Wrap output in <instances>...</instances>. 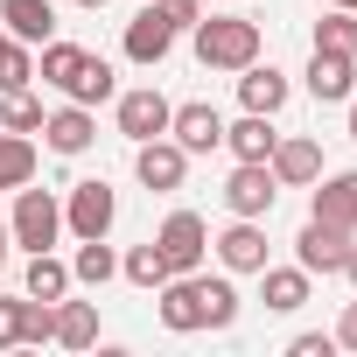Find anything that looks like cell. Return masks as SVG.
Here are the masks:
<instances>
[{
	"mask_svg": "<svg viewBox=\"0 0 357 357\" xmlns=\"http://www.w3.org/2000/svg\"><path fill=\"white\" fill-rule=\"evenodd\" d=\"M252 56H259V22H245V15L197 22V63L204 70H245Z\"/></svg>",
	"mask_w": 357,
	"mask_h": 357,
	"instance_id": "obj_1",
	"label": "cell"
},
{
	"mask_svg": "<svg viewBox=\"0 0 357 357\" xmlns=\"http://www.w3.org/2000/svg\"><path fill=\"white\" fill-rule=\"evenodd\" d=\"M8 238H15V245H29V252H50V245L63 238V204H56L50 190L22 183V190H15V218H8Z\"/></svg>",
	"mask_w": 357,
	"mask_h": 357,
	"instance_id": "obj_2",
	"label": "cell"
},
{
	"mask_svg": "<svg viewBox=\"0 0 357 357\" xmlns=\"http://www.w3.org/2000/svg\"><path fill=\"white\" fill-rule=\"evenodd\" d=\"M112 218H119V197H112L105 175L70 183V204H63V231L70 238H112Z\"/></svg>",
	"mask_w": 357,
	"mask_h": 357,
	"instance_id": "obj_3",
	"label": "cell"
},
{
	"mask_svg": "<svg viewBox=\"0 0 357 357\" xmlns=\"http://www.w3.org/2000/svg\"><path fill=\"white\" fill-rule=\"evenodd\" d=\"M154 245H161L168 273H197V266L211 259V225H204L197 211H168V225L154 231Z\"/></svg>",
	"mask_w": 357,
	"mask_h": 357,
	"instance_id": "obj_4",
	"label": "cell"
},
{
	"mask_svg": "<svg viewBox=\"0 0 357 357\" xmlns=\"http://www.w3.org/2000/svg\"><path fill=\"white\" fill-rule=\"evenodd\" d=\"M154 294H161V301H154L161 329H175V336H197V329H204V273H168Z\"/></svg>",
	"mask_w": 357,
	"mask_h": 357,
	"instance_id": "obj_5",
	"label": "cell"
},
{
	"mask_svg": "<svg viewBox=\"0 0 357 357\" xmlns=\"http://www.w3.org/2000/svg\"><path fill=\"white\" fill-rule=\"evenodd\" d=\"M350 238H357V231L308 218V225H301V238H294V266H301V273H343V259H350Z\"/></svg>",
	"mask_w": 357,
	"mask_h": 357,
	"instance_id": "obj_6",
	"label": "cell"
},
{
	"mask_svg": "<svg viewBox=\"0 0 357 357\" xmlns=\"http://www.w3.org/2000/svg\"><path fill=\"white\" fill-rule=\"evenodd\" d=\"M273 197H280V183H273L266 161H238V168L225 175V211H231V218H266Z\"/></svg>",
	"mask_w": 357,
	"mask_h": 357,
	"instance_id": "obj_7",
	"label": "cell"
},
{
	"mask_svg": "<svg viewBox=\"0 0 357 357\" xmlns=\"http://www.w3.org/2000/svg\"><path fill=\"white\" fill-rule=\"evenodd\" d=\"M133 175H140V190H154V197H168V190H183V175H190V154L175 147V140H140L133 147Z\"/></svg>",
	"mask_w": 357,
	"mask_h": 357,
	"instance_id": "obj_8",
	"label": "cell"
},
{
	"mask_svg": "<svg viewBox=\"0 0 357 357\" xmlns=\"http://www.w3.org/2000/svg\"><path fill=\"white\" fill-rule=\"evenodd\" d=\"M168 140L183 147V154H211V147H225V112L204 105V98L175 105V112H168Z\"/></svg>",
	"mask_w": 357,
	"mask_h": 357,
	"instance_id": "obj_9",
	"label": "cell"
},
{
	"mask_svg": "<svg viewBox=\"0 0 357 357\" xmlns=\"http://www.w3.org/2000/svg\"><path fill=\"white\" fill-rule=\"evenodd\" d=\"M112 112H119V133H126V140L140 147V140L168 133V112H175V105H168V98L154 91V84H140V91H119V105H112Z\"/></svg>",
	"mask_w": 357,
	"mask_h": 357,
	"instance_id": "obj_10",
	"label": "cell"
},
{
	"mask_svg": "<svg viewBox=\"0 0 357 357\" xmlns=\"http://www.w3.org/2000/svg\"><path fill=\"white\" fill-rule=\"evenodd\" d=\"M126 63H140V70H154L168 50H175V29H168V15H154V8H140L133 22H126Z\"/></svg>",
	"mask_w": 357,
	"mask_h": 357,
	"instance_id": "obj_11",
	"label": "cell"
},
{
	"mask_svg": "<svg viewBox=\"0 0 357 357\" xmlns=\"http://www.w3.org/2000/svg\"><path fill=\"white\" fill-rule=\"evenodd\" d=\"M287 98H294L287 70H273V63H259V56H252V63L238 70V105H245V112H266V119H273V112H280Z\"/></svg>",
	"mask_w": 357,
	"mask_h": 357,
	"instance_id": "obj_12",
	"label": "cell"
},
{
	"mask_svg": "<svg viewBox=\"0 0 357 357\" xmlns=\"http://www.w3.org/2000/svg\"><path fill=\"white\" fill-rule=\"evenodd\" d=\"M98 140V119H91V105H63V112H43V147L50 154H84Z\"/></svg>",
	"mask_w": 357,
	"mask_h": 357,
	"instance_id": "obj_13",
	"label": "cell"
},
{
	"mask_svg": "<svg viewBox=\"0 0 357 357\" xmlns=\"http://www.w3.org/2000/svg\"><path fill=\"white\" fill-rule=\"evenodd\" d=\"M266 168H273V183H280V190H308L315 175H322V147L301 140V133H294V140H273Z\"/></svg>",
	"mask_w": 357,
	"mask_h": 357,
	"instance_id": "obj_14",
	"label": "cell"
},
{
	"mask_svg": "<svg viewBox=\"0 0 357 357\" xmlns=\"http://www.w3.org/2000/svg\"><path fill=\"white\" fill-rule=\"evenodd\" d=\"M211 245H218L225 273H259V266H266V231H259V218H238V225L218 231Z\"/></svg>",
	"mask_w": 357,
	"mask_h": 357,
	"instance_id": "obj_15",
	"label": "cell"
},
{
	"mask_svg": "<svg viewBox=\"0 0 357 357\" xmlns=\"http://www.w3.org/2000/svg\"><path fill=\"white\" fill-rule=\"evenodd\" d=\"M308 91H315L322 105H343V98L357 91V56H336V50H315V56H308Z\"/></svg>",
	"mask_w": 357,
	"mask_h": 357,
	"instance_id": "obj_16",
	"label": "cell"
},
{
	"mask_svg": "<svg viewBox=\"0 0 357 357\" xmlns=\"http://www.w3.org/2000/svg\"><path fill=\"white\" fill-rule=\"evenodd\" d=\"M315 211L308 218H322V225H343V231H357V168H343V175H315Z\"/></svg>",
	"mask_w": 357,
	"mask_h": 357,
	"instance_id": "obj_17",
	"label": "cell"
},
{
	"mask_svg": "<svg viewBox=\"0 0 357 357\" xmlns=\"http://www.w3.org/2000/svg\"><path fill=\"white\" fill-rule=\"evenodd\" d=\"M0 22H8V36L29 43V50H43L56 36V8L50 0H0Z\"/></svg>",
	"mask_w": 357,
	"mask_h": 357,
	"instance_id": "obj_18",
	"label": "cell"
},
{
	"mask_svg": "<svg viewBox=\"0 0 357 357\" xmlns=\"http://www.w3.org/2000/svg\"><path fill=\"white\" fill-rule=\"evenodd\" d=\"M308 280H315V273H301V266H259V301H266L273 315H294V308L308 301Z\"/></svg>",
	"mask_w": 357,
	"mask_h": 357,
	"instance_id": "obj_19",
	"label": "cell"
},
{
	"mask_svg": "<svg viewBox=\"0 0 357 357\" xmlns=\"http://www.w3.org/2000/svg\"><path fill=\"white\" fill-rule=\"evenodd\" d=\"M50 343H63V350H91L98 343V301H56V336Z\"/></svg>",
	"mask_w": 357,
	"mask_h": 357,
	"instance_id": "obj_20",
	"label": "cell"
},
{
	"mask_svg": "<svg viewBox=\"0 0 357 357\" xmlns=\"http://www.w3.org/2000/svg\"><path fill=\"white\" fill-rule=\"evenodd\" d=\"M273 140H280V133H273V119H266V112H245L238 126H225V147H231L238 161H266V154H273Z\"/></svg>",
	"mask_w": 357,
	"mask_h": 357,
	"instance_id": "obj_21",
	"label": "cell"
},
{
	"mask_svg": "<svg viewBox=\"0 0 357 357\" xmlns=\"http://www.w3.org/2000/svg\"><path fill=\"white\" fill-rule=\"evenodd\" d=\"M22 183H36V140L0 126V190H22Z\"/></svg>",
	"mask_w": 357,
	"mask_h": 357,
	"instance_id": "obj_22",
	"label": "cell"
},
{
	"mask_svg": "<svg viewBox=\"0 0 357 357\" xmlns=\"http://www.w3.org/2000/svg\"><path fill=\"white\" fill-rule=\"evenodd\" d=\"M84 56H91V50H77V43H56V36H50V43H43V56H36V77H43V84H56V91H70V77L84 70Z\"/></svg>",
	"mask_w": 357,
	"mask_h": 357,
	"instance_id": "obj_23",
	"label": "cell"
},
{
	"mask_svg": "<svg viewBox=\"0 0 357 357\" xmlns=\"http://www.w3.org/2000/svg\"><path fill=\"white\" fill-rule=\"evenodd\" d=\"M70 105H105V98H119V77H112V63L105 56H84V70L70 77V91H63Z\"/></svg>",
	"mask_w": 357,
	"mask_h": 357,
	"instance_id": "obj_24",
	"label": "cell"
},
{
	"mask_svg": "<svg viewBox=\"0 0 357 357\" xmlns=\"http://www.w3.org/2000/svg\"><path fill=\"white\" fill-rule=\"evenodd\" d=\"M22 287H29L36 301H63L77 280H70V266H63L56 252H29V280H22Z\"/></svg>",
	"mask_w": 357,
	"mask_h": 357,
	"instance_id": "obj_25",
	"label": "cell"
},
{
	"mask_svg": "<svg viewBox=\"0 0 357 357\" xmlns=\"http://www.w3.org/2000/svg\"><path fill=\"white\" fill-rule=\"evenodd\" d=\"M119 273V252L105 245V238H77V259H70V280H84V287H105Z\"/></svg>",
	"mask_w": 357,
	"mask_h": 357,
	"instance_id": "obj_26",
	"label": "cell"
},
{
	"mask_svg": "<svg viewBox=\"0 0 357 357\" xmlns=\"http://www.w3.org/2000/svg\"><path fill=\"white\" fill-rule=\"evenodd\" d=\"M0 126H8V133H43V98H29V84L0 91Z\"/></svg>",
	"mask_w": 357,
	"mask_h": 357,
	"instance_id": "obj_27",
	"label": "cell"
},
{
	"mask_svg": "<svg viewBox=\"0 0 357 357\" xmlns=\"http://www.w3.org/2000/svg\"><path fill=\"white\" fill-rule=\"evenodd\" d=\"M119 273H126L133 287H161V280H168V259H161V245L147 238V245H133V252L119 259Z\"/></svg>",
	"mask_w": 357,
	"mask_h": 357,
	"instance_id": "obj_28",
	"label": "cell"
},
{
	"mask_svg": "<svg viewBox=\"0 0 357 357\" xmlns=\"http://www.w3.org/2000/svg\"><path fill=\"white\" fill-rule=\"evenodd\" d=\"M315 50H336V56H357V15H350V8L322 15V22H315Z\"/></svg>",
	"mask_w": 357,
	"mask_h": 357,
	"instance_id": "obj_29",
	"label": "cell"
},
{
	"mask_svg": "<svg viewBox=\"0 0 357 357\" xmlns=\"http://www.w3.org/2000/svg\"><path fill=\"white\" fill-rule=\"evenodd\" d=\"M29 77H36V50L15 43V36H0V91H22Z\"/></svg>",
	"mask_w": 357,
	"mask_h": 357,
	"instance_id": "obj_30",
	"label": "cell"
},
{
	"mask_svg": "<svg viewBox=\"0 0 357 357\" xmlns=\"http://www.w3.org/2000/svg\"><path fill=\"white\" fill-rule=\"evenodd\" d=\"M238 322V287L231 280H204V329H231Z\"/></svg>",
	"mask_w": 357,
	"mask_h": 357,
	"instance_id": "obj_31",
	"label": "cell"
},
{
	"mask_svg": "<svg viewBox=\"0 0 357 357\" xmlns=\"http://www.w3.org/2000/svg\"><path fill=\"white\" fill-rule=\"evenodd\" d=\"M154 15H168V29H197L204 22V0H147Z\"/></svg>",
	"mask_w": 357,
	"mask_h": 357,
	"instance_id": "obj_32",
	"label": "cell"
},
{
	"mask_svg": "<svg viewBox=\"0 0 357 357\" xmlns=\"http://www.w3.org/2000/svg\"><path fill=\"white\" fill-rule=\"evenodd\" d=\"M22 343V301H0V350Z\"/></svg>",
	"mask_w": 357,
	"mask_h": 357,
	"instance_id": "obj_33",
	"label": "cell"
},
{
	"mask_svg": "<svg viewBox=\"0 0 357 357\" xmlns=\"http://www.w3.org/2000/svg\"><path fill=\"white\" fill-rule=\"evenodd\" d=\"M336 350V336H294L287 343V357H329Z\"/></svg>",
	"mask_w": 357,
	"mask_h": 357,
	"instance_id": "obj_34",
	"label": "cell"
},
{
	"mask_svg": "<svg viewBox=\"0 0 357 357\" xmlns=\"http://www.w3.org/2000/svg\"><path fill=\"white\" fill-rule=\"evenodd\" d=\"M329 336H336V350H357V301L336 315V329H329Z\"/></svg>",
	"mask_w": 357,
	"mask_h": 357,
	"instance_id": "obj_35",
	"label": "cell"
},
{
	"mask_svg": "<svg viewBox=\"0 0 357 357\" xmlns=\"http://www.w3.org/2000/svg\"><path fill=\"white\" fill-rule=\"evenodd\" d=\"M343 280L357 287V238H350V259H343Z\"/></svg>",
	"mask_w": 357,
	"mask_h": 357,
	"instance_id": "obj_36",
	"label": "cell"
},
{
	"mask_svg": "<svg viewBox=\"0 0 357 357\" xmlns=\"http://www.w3.org/2000/svg\"><path fill=\"white\" fill-rule=\"evenodd\" d=\"M343 105H350V140H357V91H350V98H343Z\"/></svg>",
	"mask_w": 357,
	"mask_h": 357,
	"instance_id": "obj_37",
	"label": "cell"
},
{
	"mask_svg": "<svg viewBox=\"0 0 357 357\" xmlns=\"http://www.w3.org/2000/svg\"><path fill=\"white\" fill-rule=\"evenodd\" d=\"M322 8H350V15H357V0H322Z\"/></svg>",
	"mask_w": 357,
	"mask_h": 357,
	"instance_id": "obj_38",
	"label": "cell"
},
{
	"mask_svg": "<svg viewBox=\"0 0 357 357\" xmlns=\"http://www.w3.org/2000/svg\"><path fill=\"white\" fill-rule=\"evenodd\" d=\"M0 266H8V231H0Z\"/></svg>",
	"mask_w": 357,
	"mask_h": 357,
	"instance_id": "obj_39",
	"label": "cell"
},
{
	"mask_svg": "<svg viewBox=\"0 0 357 357\" xmlns=\"http://www.w3.org/2000/svg\"><path fill=\"white\" fill-rule=\"evenodd\" d=\"M77 8H105V0H77Z\"/></svg>",
	"mask_w": 357,
	"mask_h": 357,
	"instance_id": "obj_40",
	"label": "cell"
},
{
	"mask_svg": "<svg viewBox=\"0 0 357 357\" xmlns=\"http://www.w3.org/2000/svg\"><path fill=\"white\" fill-rule=\"evenodd\" d=\"M0 231H8V218H0Z\"/></svg>",
	"mask_w": 357,
	"mask_h": 357,
	"instance_id": "obj_41",
	"label": "cell"
}]
</instances>
